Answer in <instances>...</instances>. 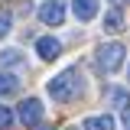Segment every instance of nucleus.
I'll list each match as a JSON object with an SVG mask.
<instances>
[{
	"mask_svg": "<svg viewBox=\"0 0 130 130\" xmlns=\"http://www.w3.org/2000/svg\"><path fill=\"white\" fill-rule=\"evenodd\" d=\"M49 88V94H52V101H72V98H78L81 94V72L78 68H65V72H59L55 78L46 85Z\"/></svg>",
	"mask_w": 130,
	"mask_h": 130,
	"instance_id": "nucleus-1",
	"label": "nucleus"
},
{
	"mask_svg": "<svg viewBox=\"0 0 130 130\" xmlns=\"http://www.w3.org/2000/svg\"><path fill=\"white\" fill-rule=\"evenodd\" d=\"M124 55H127V49L120 46V42H104V46L98 49V65H101L104 72H120Z\"/></svg>",
	"mask_w": 130,
	"mask_h": 130,
	"instance_id": "nucleus-2",
	"label": "nucleus"
},
{
	"mask_svg": "<svg viewBox=\"0 0 130 130\" xmlns=\"http://www.w3.org/2000/svg\"><path fill=\"white\" fill-rule=\"evenodd\" d=\"M20 124H26V127H39V120H42V101L39 98H26L23 104H20Z\"/></svg>",
	"mask_w": 130,
	"mask_h": 130,
	"instance_id": "nucleus-3",
	"label": "nucleus"
},
{
	"mask_svg": "<svg viewBox=\"0 0 130 130\" xmlns=\"http://www.w3.org/2000/svg\"><path fill=\"white\" fill-rule=\"evenodd\" d=\"M39 20H42L46 26H62V20H65V3H62V0H46V3L39 7Z\"/></svg>",
	"mask_w": 130,
	"mask_h": 130,
	"instance_id": "nucleus-4",
	"label": "nucleus"
},
{
	"mask_svg": "<svg viewBox=\"0 0 130 130\" xmlns=\"http://www.w3.org/2000/svg\"><path fill=\"white\" fill-rule=\"evenodd\" d=\"M59 52H62V42H59L55 36H42V39H36V55H39V59L52 62V59H59Z\"/></svg>",
	"mask_w": 130,
	"mask_h": 130,
	"instance_id": "nucleus-5",
	"label": "nucleus"
},
{
	"mask_svg": "<svg viewBox=\"0 0 130 130\" xmlns=\"http://www.w3.org/2000/svg\"><path fill=\"white\" fill-rule=\"evenodd\" d=\"M72 13L78 16L81 23L94 20V16H98V0H72Z\"/></svg>",
	"mask_w": 130,
	"mask_h": 130,
	"instance_id": "nucleus-6",
	"label": "nucleus"
},
{
	"mask_svg": "<svg viewBox=\"0 0 130 130\" xmlns=\"http://www.w3.org/2000/svg\"><path fill=\"white\" fill-rule=\"evenodd\" d=\"M117 124H114L111 114H98V117H88L85 124H81V130H114Z\"/></svg>",
	"mask_w": 130,
	"mask_h": 130,
	"instance_id": "nucleus-7",
	"label": "nucleus"
},
{
	"mask_svg": "<svg viewBox=\"0 0 130 130\" xmlns=\"http://www.w3.org/2000/svg\"><path fill=\"white\" fill-rule=\"evenodd\" d=\"M120 26H124V13H120V7L107 10V13H104V29H107V32H117Z\"/></svg>",
	"mask_w": 130,
	"mask_h": 130,
	"instance_id": "nucleus-8",
	"label": "nucleus"
},
{
	"mask_svg": "<svg viewBox=\"0 0 130 130\" xmlns=\"http://www.w3.org/2000/svg\"><path fill=\"white\" fill-rule=\"evenodd\" d=\"M16 88H20V81H16L13 75H7V72H0V98H7V94H13Z\"/></svg>",
	"mask_w": 130,
	"mask_h": 130,
	"instance_id": "nucleus-9",
	"label": "nucleus"
},
{
	"mask_svg": "<svg viewBox=\"0 0 130 130\" xmlns=\"http://www.w3.org/2000/svg\"><path fill=\"white\" fill-rule=\"evenodd\" d=\"M20 62H23V55H20L16 49H3V52H0V65H3V68H13V65H20Z\"/></svg>",
	"mask_w": 130,
	"mask_h": 130,
	"instance_id": "nucleus-10",
	"label": "nucleus"
},
{
	"mask_svg": "<svg viewBox=\"0 0 130 130\" xmlns=\"http://www.w3.org/2000/svg\"><path fill=\"white\" fill-rule=\"evenodd\" d=\"M10 29H13V13L0 7V39H3V36H7Z\"/></svg>",
	"mask_w": 130,
	"mask_h": 130,
	"instance_id": "nucleus-11",
	"label": "nucleus"
},
{
	"mask_svg": "<svg viewBox=\"0 0 130 130\" xmlns=\"http://www.w3.org/2000/svg\"><path fill=\"white\" fill-rule=\"evenodd\" d=\"M13 111H10V107H7V104H0V130H10L13 127Z\"/></svg>",
	"mask_w": 130,
	"mask_h": 130,
	"instance_id": "nucleus-12",
	"label": "nucleus"
},
{
	"mask_svg": "<svg viewBox=\"0 0 130 130\" xmlns=\"http://www.w3.org/2000/svg\"><path fill=\"white\" fill-rule=\"evenodd\" d=\"M124 127L130 130V107H127V111H124Z\"/></svg>",
	"mask_w": 130,
	"mask_h": 130,
	"instance_id": "nucleus-13",
	"label": "nucleus"
},
{
	"mask_svg": "<svg viewBox=\"0 0 130 130\" xmlns=\"http://www.w3.org/2000/svg\"><path fill=\"white\" fill-rule=\"evenodd\" d=\"M124 3H130V0H111V7H124Z\"/></svg>",
	"mask_w": 130,
	"mask_h": 130,
	"instance_id": "nucleus-14",
	"label": "nucleus"
},
{
	"mask_svg": "<svg viewBox=\"0 0 130 130\" xmlns=\"http://www.w3.org/2000/svg\"><path fill=\"white\" fill-rule=\"evenodd\" d=\"M39 130H49V127H39Z\"/></svg>",
	"mask_w": 130,
	"mask_h": 130,
	"instance_id": "nucleus-15",
	"label": "nucleus"
}]
</instances>
